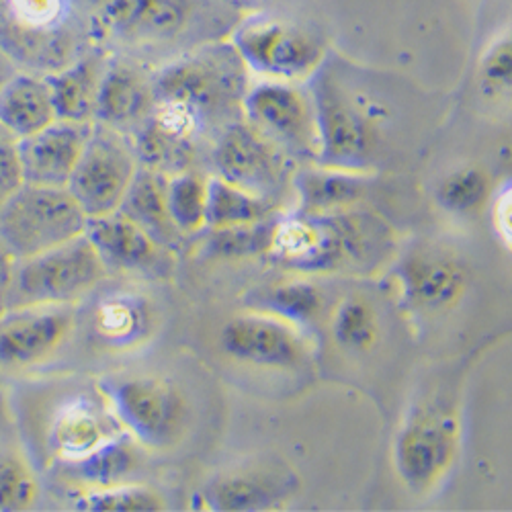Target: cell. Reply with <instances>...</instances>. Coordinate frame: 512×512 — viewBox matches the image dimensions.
<instances>
[{
    "label": "cell",
    "mask_w": 512,
    "mask_h": 512,
    "mask_svg": "<svg viewBox=\"0 0 512 512\" xmlns=\"http://www.w3.org/2000/svg\"><path fill=\"white\" fill-rule=\"evenodd\" d=\"M492 220H494V230L498 238H502L504 246L510 248V187L508 185H504V189L498 193L494 201Z\"/></svg>",
    "instance_id": "38"
},
{
    "label": "cell",
    "mask_w": 512,
    "mask_h": 512,
    "mask_svg": "<svg viewBox=\"0 0 512 512\" xmlns=\"http://www.w3.org/2000/svg\"><path fill=\"white\" fill-rule=\"evenodd\" d=\"M189 17V0H97V19L113 35L168 39Z\"/></svg>",
    "instance_id": "19"
},
{
    "label": "cell",
    "mask_w": 512,
    "mask_h": 512,
    "mask_svg": "<svg viewBox=\"0 0 512 512\" xmlns=\"http://www.w3.org/2000/svg\"><path fill=\"white\" fill-rule=\"evenodd\" d=\"M394 232L367 211H295L279 216L269 254L300 273H365L390 259Z\"/></svg>",
    "instance_id": "1"
},
{
    "label": "cell",
    "mask_w": 512,
    "mask_h": 512,
    "mask_svg": "<svg viewBox=\"0 0 512 512\" xmlns=\"http://www.w3.org/2000/svg\"><path fill=\"white\" fill-rule=\"evenodd\" d=\"M332 336L349 353H367L379 338V320L373 306L363 297H347L332 316Z\"/></svg>",
    "instance_id": "29"
},
{
    "label": "cell",
    "mask_w": 512,
    "mask_h": 512,
    "mask_svg": "<svg viewBox=\"0 0 512 512\" xmlns=\"http://www.w3.org/2000/svg\"><path fill=\"white\" fill-rule=\"evenodd\" d=\"M490 195V179L478 166H463L449 173L435 189V201L447 213L467 216L478 211Z\"/></svg>",
    "instance_id": "31"
},
{
    "label": "cell",
    "mask_w": 512,
    "mask_h": 512,
    "mask_svg": "<svg viewBox=\"0 0 512 512\" xmlns=\"http://www.w3.org/2000/svg\"><path fill=\"white\" fill-rule=\"evenodd\" d=\"M297 488V480L269 469H238L211 480L203 490V502L209 510L240 512L263 510L285 500Z\"/></svg>",
    "instance_id": "20"
},
{
    "label": "cell",
    "mask_w": 512,
    "mask_h": 512,
    "mask_svg": "<svg viewBox=\"0 0 512 512\" xmlns=\"http://www.w3.org/2000/svg\"><path fill=\"white\" fill-rule=\"evenodd\" d=\"M87 220L66 187L23 183L0 205V248L27 259L84 234Z\"/></svg>",
    "instance_id": "4"
},
{
    "label": "cell",
    "mask_w": 512,
    "mask_h": 512,
    "mask_svg": "<svg viewBox=\"0 0 512 512\" xmlns=\"http://www.w3.org/2000/svg\"><path fill=\"white\" fill-rule=\"evenodd\" d=\"M101 392L109 400L123 431L140 445L166 449L183 435L187 406L170 381L152 375L113 377L101 383Z\"/></svg>",
    "instance_id": "5"
},
{
    "label": "cell",
    "mask_w": 512,
    "mask_h": 512,
    "mask_svg": "<svg viewBox=\"0 0 512 512\" xmlns=\"http://www.w3.org/2000/svg\"><path fill=\"white\" fill-rule=\"evenodd\" d=\"M211 158L222 181L256 197L281 203L291 181V158L246 121L222 127Z\"/></svg>",
    "instance_id": "11"
},
{
    "label": "cell",
    "mask_w": 512,
    "mask_h": 512,
    "mask_svg": "<svg viewBox=\"0 0 512 512\" xmlns=\"http://www.w3.org/2000/svg\"><path fill=\"white\" fill-rule=\"evenodd\" d=\"M402 300L420 312H441L461 300L465 267L443 252H410L396 269Z\"/></svg>",
    "instance_id": "17"
},
{
    "label": "cell",
    "mask_w": 512,
    "mask_h": 512,
    "mask_svg": "<svg viewBox=\"0 0 512 512\" xmlns=\"http://www.w3.org/2000/svg\"><path fill=\"white\" fill-rule=\"evenodd\" d=\"M11 76H13V74L7 72V66L3 64V60H0V87H3V84H5Z\"/></svg>",
    "instance_id": "40"
},
{
    "label": "cell",
    "mask_w": 512,
    "mask_h": 512,
    "mask_svg": "<svg viewBox=\"0 0 512 512\" xmlns=\"http://www.w3.org/2000/svg\"><path fill=\"white\" fill-rule=\"evenodd\" d=\"M166 175L154 168L142 166L136 170L134 181L121 199L119 213L140 226L154 242L164 248H175L181 242V232L170 220L166 203Z\"/></svg>",
    "instance_id": "22"
},
{
    "label": "cell",
    "mask_w": 512,
    "mask_h": 512,
    "mask_svg": "<svg viewBox=\"0 0 512 512\" xmlns=\"http://www.w3.org/2000/svg\"><path fill=\"white\" fill-rule=\"evenodd\" d=\"M220 347L234 361L289 369L304 359V345L283 320L246 314L228 320L220 332Z\"/></svg>",
    "instance_id": "15"
},
{
    "label": "cell",
    "mask_w": 512,
    "mask_h": 512,
    "mask_svg": "<svg viewBox=\"0 0 512 512\" xmlns=\"http://www.w3.org/2000/svg\"><path fill=\"white\" fill-rule=\"evenodd\" d=\"M279 201L256 197L246 193L220 177L207 181V203H205V226L207 228H230L265 222L279 216Z\"/></svg>",
    "instance_id": "26"
},
{
    "label": "cell",
    "mask_w": 512,
    "mask_h": 512,
    "mask_svg": "<svg viewBox=\"0 0 512 512\" xmlns=\"http://www.w3.org/2000/svg\"><path fill=\"white\" fill-rule=\"evenodd\" d=\"M482 87L488 95H500L502 91H510L512 80V50H510V37L504 35L502 39H496L488 48V52L482 58L480 66Z\"/></svg>",
    "instance_id": "35"
},
{
    "label": "cell",
    "mask_w": 512,
    "mask_h": 512,
    "mask_svg": "<svg viewBox=\"0 0 512 512\" xmlns=\"http://www.w3.org/2000/svg\"><path fill=\"white\" fill-rule=\"evenodd\" d=\"M291 183L300 195V209L297 211L328 213L349 209L361 201L371 187V177L357 173V170L318 166L295 170Z\"/></svg>",
    "instance_id": "24"
},
{
    "label": "cell",
    "mask_w": 512,
    "mask_h": 512,
    "mask_svg": "<svg viewBox=\"0 0 512 512\" xmlns=\"http://www.w3.org/2000/svg\"><path fill=\"white\" fill-rule=\"evenodd\" d=\"M105 64L97 56L84 58L62 72H56L46 78L56 117L66 121L87 123L95 117L97 95Z\"/></svg>",
    "instance_id": "25"
},
{
    "label": "cell",
    "mask_w": 512,
    "mask_h": 512,
    "mask_svg": "<svg viewBox=\"0 0 512 512\" xmlns=\"http://www.w3.org/2000/svg\"><path fill=\"white\" fill-rule=\"evenodd\" d=\"M35 498L37 482L29 465L15 455H0V510H25Z\"/></svg>",
    "instance_id": "34"
},
{
    "label": "cell",
    "mask_w": 512,
    "mask_h": 512,
    "mask_svg": "<svg viewBox=\"0 0 512 512\" xmlns=\"http://www.w3.org/2000/svg\"><path fill=\"white\" fill-rule=\"evenodd\" d=\"M156 312L146 295L130 289L103 293L91 308L89 330L109 351H132L152 336Z\"/></svg>",
    "instance_id": "18"
},
{
    "label": "cell",
    "mask_w": 512,
    "mask_h": 512,
    "mask_svg": "<svg viewBox=\"0 0 512 512\" xmlns=\"http://www.w3.org/2000/svg\"><path fill=\"white\" fill-rule=\"evenodd\" d=\"M123 433L101 390L60 392L41 416V445L62 465L84 459Z\"/></svg>",
    "instance_id": "7"
},
{
    "label": "cell",
    "mask_w": 512,
    "mask_h": 512,
    "mask_svg": "<svg viewBox=\"0 0 512 512\" xmlns=\"http://www.w3.org/2000/svg\"><path fill=\"white\" fill-rule=\"evenodd\" d=\"M23 185L19 140L0 125V205Z\"/></svg>",
    "instance_id": "36"
},
{
    "label": "cell",
    "mask_w": 512,
    "mask_h": 512,
    "mask_svg": "<svg viewBox=\"0 0 512 512\" xmlns=\"http://www.w3.org/2000/svg\"><path fill=\"white\" fill-rule=\"evenodd\" d=\"M11 267H13V259L3 248H0V310H3V297L11 277Z\"/></svg>",
    "instance_id": "39"
},
{
    "label": "cell",
    "mask_w": 512,
    "mask_h": 512,
    "mask_svg": "<svg viewBox=\"0 0 512 512\" xmlns=\"http://www.w3.org/2000/svg\"><path fill=\"white\" fill-rule=\"evenodd\" d=\"M459 447V420L453 410L422 404L404 422L396 439L394 461L402 482L422 492L439 482Z\"/></svg>",
    "instance_id": "12"
},
{
    "label": "cell",
    "mask_w": 512,
    "mask_h": 512,
    "mask_svg": "<svg viewBox=\"0 0 512 512\" xmlns=\"http://www.w3.org/2000/svg\"><path fill=\"white\" fill-rule=\"evenodd\" d=\"M246 123L289 158H316L318 127L314 101L293 82L263 80L248 87L242 99Z\"/></svg>",
    "instance_id": "10"
},
{
    "label": "cell",
    "mask_w": 512,
    "mask_h": 512,
    "mask_svg": "<svg viewBox=\"0 0 512 512\" xmlns=\"http://www.w3.org/2000/svg\"><path fill=\"white\" fill-rule=\"evenodd\" d=\"M248 68L234 46H207L162 68L152 80L154 101L179 103L205 127L242 109Z\"/></svg>",
    "instance_id": "2"
},
{
    "label": "cell",
    "mask_w": 512,
    "mask_h": 512,
    "mask_svg": "<svg viewBox=\"0 0 512 512\" xmlns=\"http://www.w3.org/2000/svg\"><path fill=\"white\" fill-rule=\"evenodd\" d=\"M84 236L97 250L107 271L140 277H164L170 273L168 248L154 242L140 226L119 211L89 218Z\"/></svg>",
    "instance_id": "14"
},
{
    "label": "cell",
    "mask_w": 512,
    "mask_h": 512,
    "mask_svg": "<svg viewBox=\"0 0 512 512\" xmlns=\"http://www.w3.org/2000/svg\"><path fill=\"white\" fill-rule=\"evenodd\" d=\"M312 101L318 127L314 158L318 166L365 173L377 146L375 127L367 113L328 74L316 78Z\"/></svg>",
    "instance_id": "8"
},
{
    "label": "cell",
    "mask_w": 512,
    "mask_h": 512,
    "mask_svg": "<svg viewBox=\"0 0 512 512\" xmlns=\"http://www.w3.org/2000/svg\"><path fill=\"white\" fill-rule=\"evenodd\" d=\"M279 216L244 226L211 228V232L201 240L199 259L205 261H240L252 256L269 254L273 228Z\"/></svg>",
    "instance_id": "28"
},
{
    "label": "cell",
    "mask_w": 512,
    "mask_h": 512,
    "mask_svg": "<svg viewBox=\"0 0 512 512\" xmlns=\"http://www.w3.org/2000/svg\"><path fill=\"white\" fill-rule=\"evenodd\" d=\"M56 119L58 117L46 78L13 74L0 87V125L17 140L41 132Z\"/></svg>",
    "instance_id": "23"
},
{
    "label": "cell",
    "mask_w": 512,
    "mask_h": 512,
    "mask_svg": "<svg viewBox=\"0 0 512 512\" xmlns=\"http://www.w3.org/2000/svg\"><path fill=\"white\" fill-rule=\"evenodd\" d=\"M261 308L291 322H312L322 308L320 291L308 281H291L271 287L261 297Z\"/></svg>",
    "instance_id": "33"
},
{
    "label": "cell",
    "mask_w": 512,
    "mask_h": 512,
    "mask_svg": "<svg viewBox=\"0 0 512 512\" xmlns=\"http://www.w3.org/2000/svg\"><path fill=\"white\" fill-rule=\"evenodd\" d=\"M232 46L248 70L281 82L316 74L324 58V46L314 33L279 19L248 21L236 31Z\"/></svg>",
    "instance_id": "9"
},
{
    "label": "cell",
    "mask_w": 512,
    "mask_h": 512,
    "mask_svg": "<svg viewBox=\"0 0 512 512\" xmlns=\"http://www.w3.org/2000/svg\"><path fill=\"white\" fill-rule=\"evenodd\" d=\"M105 275L107 269L97 250L80 234L56 248L13 261L3 310L74 304L93 291Z\"/></svg>",
    "instance_id": "3"
},
{
    "label": "cell",
    "mask_w": 512,
    "mask_h": 512,
    "mask_svg": "<svg viewBox=\"0 0 512 512\" xmlns=\"http://www.w3.org/2000/svg\"><path fill=\"white\" fill-rule=\"evenodd\" d=\"M136 170L138 156L134 146L115 127L97 123L66 189L87 218L107 216L119 209Z\"/></svg>",
    "instance_id": "6"
},
{
    "label": "cell",
    "mask_w": 512,
    "mask_h": 512,
    "mask_svg": "<svg viewBox=\"0 0 512 512\" xmlns=\"http://www.w3.org/2000/svg\"><path fill=\"white\" fill-rule=\"evenodd\" d=\"M140 465V455L136 451L130 435L123 433L117 439L105 443L91 455L80 461L68 463V476L97 488H109L123 484Z\"/></svg>",
    "instance_id": "27"
},
{
    "label": "cell",
    "mask_w": 512,
    "mask_h": 512,
    "mask_svg": "<svg viewBox=\"0 0 512 512\" xmlns=\"http://www.w3.org/2000/svg\"><path fill=\"white\" fill-rule=\"evenodd\" d=\"M154 105L152 82L127 64L105 66L101 76L95 117L99 123L115 127L140 125Z\"/></svg>",
    "instance_id": "21"
},
{
    "label": "cell",
    "mask_w": 512,
    "mask_h": 512,
    "mask_svg": "<svg viewBox=\"0 0 512 512\" xmlns=\"http://www.w3.org/2000/svg\"><path fill=\"white\" fill-rule=\"evenodd\" d=\"M91 130V121L80 123L56 119L41 132L19 140L23 183L39 187H68Z\"/></svg>",
    "instance_id": "16"
},
{
    "label": "cell",
    "mask_w": 512,
    "mask_h": 512,
    "mask_svg": "<svg viewBox=\"0 0 512 512\" xmlns=\"http://www.w3.org/2000/svg\"><path fill=\"white\" fill-rule=\"evenodd\" d=\"M166 203L177 230L181 234H197L205 228L207 181L191 170L170 175L166 183Z\"/></svg>",
    "instance_id": "30"
},
{
    "label": "cell",
    "mask_w": 512,
    "mask_h": 512,
    "mask_svg": "<svg viewBox=\"0 0 512 512\" xmlns=\"http://www.w3.org/2000/svg\"><path fill=\"white\" fill-rule=\"evenodd\" d=\"M76 508L89 512H156L164 510V500L152 488L117 484L80 496Z\"/></svg>",
    "instance_id": "32"
},
{
    "label": "cell",
    "mask_w": 512,
    "mask_h": 512,
    "mask_svg": "<svg viewBox=\"0 0 512 512\" xmlns=\"http://www.w3.org/2000/svg\"><path fill=\"white\" fill-rule=\"evenodd\" d=\"M13 13L31 27H44L58 19L62 0H9Z\"/></svg>",
    "instance_id": "37"
},
{
    "label": "cell",
    "mask_w": 512,
    "mask_h": 512,
    "mask_svg": "<svg viewBox=\"0 0 512 512\" xmlns=\"http://www.w3.org/2000/svg\"><path fill=\"white\" fill-rule=\"evenodd\" d=\"M72 304L23 306L0 312V371H23L48 361L72 334Z\"/></svg>",
    "instance_id": "13"
}]
</instances>
